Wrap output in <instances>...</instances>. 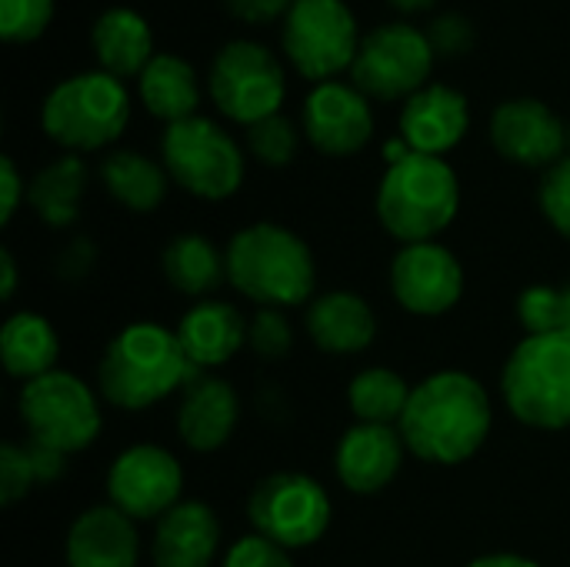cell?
<instances>
[{"label": "cell", "mask_w": 570, "mask_h": 567, "mask_svg": "<svg viewBox=\"0 0 570 567\" xmlns=\"http://www.w3.org/2000/svg\"><path fill=\"white\" fill-rule=\"evenodd\" d=\"M137 90H140L144 107L157 120H167V127L187 117H197L200 84H197L194 67L177 53H157L147 63V70L137 77Z\"/></svg>", "instance_id": "26"}, {"label": "cell", "mask_w": 570, "mask_h": 567, "mask_svg": "<svg viewBox=\"0 0 570 567\" xmlns=\"http://www.w3.org/2000/svg\"><path fill=\"white\" fill-rule=\"evenodd\" d=\"M184 468L160 444L124 448L107 471V498L130 521H160L184 498Z\"/></svg>", "instance_id": "13"}, {"label": "cell", "mask_w": 570, "mask_h": 567, "mask_svg": "<svg viewBox=\"0 0 570 567\" xmlns=\"http://www.w3.org/2000/svg\"><path fill=\"white\" fill-rule=\"evenodd\" d=\"M0 358H3L7 374L27 384L33 378L57 371L60 338L43 314L17 311L7 317V324L0 331Z\"/></svg>", "instance_id": "25"}, {"label": "cell", "mask_w": 570, "mask_h": 567, "mask_svg": "<svg viewBox=\"0 0 570 567\" xmlns=\"http://www.w3.org/2000/svg\"><path fill=\"white\" fill-rule=\"evenodd\" d=\"M491 428V398L484 384L468 371H438L414 384L397 424L407 454L438 468L471 461L488 444Z\"/></svg>", "instance_id": "1"}, {"label": "cell", "mask_w": 570, "mask_h": 567, "mask_svg": "<svg viewBox=\"0 0 570 567\" xmlns=\"http://www.w3.org/2000/svg\"><path fill=\"white\" fill-rule=\"evenodd\" d=\"M434 57L424 30L411 23H384L361 40L351 77L354 87L374 100H407L428 87Z\"/></svg>", "instance_id": "12"}, {"label": "cell", "mask_w": 570, "mask_h": 567, "mask_svg": "<svg viewBox=\"0 0 570 567\" xmlns=\"http://www.w3.org/2000/svg\"><path fill=\"white\" fill-rule=\"evenodd\" d=\"M304 134L327 157H351L374 137L371 97L344 80L317 84L304 100Z\"/></svg>", "instance_id": "16"}, {"label": "cell", "mask_w": 570, "mask_h": 567, "mask_svg": "<svg viewBox=\"0 0 570 567\" xmlns=\"http://www.w3.org/2000/svg\"><path fill=\"white\" fill-rule=\"evenodd\" d=\"M518 321L528 334H558V287L531 284L518 297Z\"/></svg>", "instance_id": "36"}, {"label": "cell", "mask_w": 570, "mask_h": 567, "mask_svg": "<svg viewBox=\"0 0 570 567\" xmlns=\"http://www.w3.org/2000/svg\"><path fill=\"white\" fill-rule=\"evenodd\" d=\"M83 190H87V164L80 160V154H63L33 174L27 187V201L47 227L60 231L77 224Z\"/></svg>", "instance_id": "28"}, {"label": "cell", "mask_w": 570, "mask_h": 567, "mask_svg": "<svg viewBox=\"0 0 570 567\" xmlns=\"http://www.w3.org/2000/svg\"><path fill=\"white\" fill-rule=\"evenodd\" d=\"M558 331L570 334V281L558 287Z\"/></svg>", "instance_id": "45"}, {"label": "cell", "mask_w": 570, "mask_h": 567, "mask_svg": "<svg viewBox=\"0 0 570 567\" xmlns=\"http://www.w3.org/2000/svg\"><path fill=\"white\" fill-rule=\"evenodd\" d=\"M224 567H294V561H291L287 548H281L261 535H247L227 548Z\"/></svg>", "instance_id": "37"}, {"label": "cell", "mask_w": 570, "mask_h": 567, "mask_svg": "<svg viewBox=\"0 0 570 567\" xmlns=\"http://www.w3.org/2000/svg\"><path fill=\"white\" fill-rule=\"evenodd\" d=\"M100 180L120 207L137 211V214H150L164 204L170 174L164 164L150 160L147 154L114 150L100 160Z\"/></svg>", "instance_id": "29"}, {"label": "cell", "mask_w": 570, "mask_h": 567, "mask_svg": "<svg viewBox=\"0 0 570 567\" xmlns=\"http://www.w3.org/2000/svg\"><path fill=\"white\" fill-rule=\"evenodd\" d=\"M297 0H227V10L244 23H271L291 13Z\"/></svg>", "instance_id": "40"}, {"label": "cell", "mask_w": 570, "mask_h": 567, "mask_svg": "<svg viewBox=\"0 0 570 567\" xmlns=\"http://www.w3.org/2000/svg\"><path fill=\"white\" fill-rule=\"evenodd\" d=\"M284 53L287 60L317 84L337 80L354 67L361 50V33L354 10L344 0H297L284 17Z\"/></svg>", "instance_id": "11"}, {"label": "cell", "mask_w": 570, "mask_h": 567, "mask_svg": "<svg viewBox=\"0 0 570 567\" xmlns=\"http://www.w3.org/2000/svg\"><path fill=\"white\" fill-rule=\"evenodd\" d=\"M304 328L331 358H351L374 344L377 338V317L374 307L357 291H324L307 304Z\"/></svg>", "instance_id": "22"}, {"label": "cell", "mask_w": 570, "mask_h": 567, "mask_svg": "<svg viewBox=\"0 0 570 567\" xmlns=\"http://www.w3.org/2000/svg\"><path fill=\"white\" fill-rule=\"evenodd\" d=\"M227 281L257 307H301L317 294V264L301 234L281 224H250L227 244Z\"/></svg>", "instance_id": "3"}, {"label": "cell", "mask_w": 570, "mask_h": 567, "mask_svg": "<svg viewBox=\"0 0 570 567\" xmlns=\"http://www.w3.org/2000/svg\"><path fill=\"white\" fill-rule=\"evenodd\" d=\"M90 43L104 74L124 80L140 77L154 53V30L134 7H110L94 20Z\"/></svg>", "instance_id": "24"}, {"label": "cell", "mask_w": 570, "mask_h": 567, "mask_svg": "<svg viewBox=\"0 0 570 567\" xmlns=\"http://www.w3.org/2000/svg\"><path fill=\"white\" fill-rule=\"evenodd\" d=\"M468 567H541L538 561L524 558V555H511V551H494V555H481Z\"/></svg>", "instance_id": "43"}, {"label": "cell", "mask_w": 570, "mask_h": 567, "mask_svg": "<svg viewBox=\"0 0 570 567\" xmlns=\"http://www.w3.org/2000/svg\"><path fill=\"white\" fill-rule=\"evenodd\" d=\"M0 274H3L0 297H3V301H10V297H13V291H17V261H13V254H10L7 247L0 251Z\"/></svg>", "instance_id": "44"}, {"label": "cell", "mask_w": 570, "mask_h": 567, "mask_svg": "<svg viewBox=\"0 0 570 567\" xmlns=\"http://www.w3.org/2000/svg\"><path fill=\"white\" fill-rule=\"evenodd\" d=\"M247 518L254 535L301 551L317 545L331 528V498L311 475L277 471L254 485L247 498Z\"/></svg>", "instance_id": "9"}, {"label": "cell", "mask_w": 570, "mask_h": 567, "mask_svg": "<svg viewBox=\"0 0 570 567\" xmlns=\"http://www.w3.org/2000/svg\"><path fill=\"white\" fill-rule=\"evenodd\" d=\"M511 414L534 431L570 428V334H528L501 371Z\"/></svg>", "instance_id": "5"}, {"label": "cell", "mask_w": 570, "mask_h": 567, "mask_svg": "<svg viewBox=\"0 0 570 567\" xmlns=\"http://www.w3.org/2000/svg\"><path fill=\"white\" fill-rule=\"evenodd\" d=\"M411 384L391 368H364L347 384V404L364 424H401Z\"/></svg>", "instance_id": "30"}, {"label": "cell", "mask_w": 570, "mask_h": 567, "mask_svg": "<svg viewBox=\"0 0 570 567\" xmlns=\"http://www.w3.org/2000/svg\"><path fill=\"white\" fill-rule=\"evenodd\" d=\"M177 338L197 371H214L247 344V321L234 304L207 297L184 311Z\"/></svg>", "instance_id": "23"}, {"label": "cell", "mask_w": 570, "mask_h": 567, "mask_svg": "<svg viewBox=\"0 0 570 567\" xmlns=\"http://www.w3.org/2000/svg\"><path fill=\"white\" fill-rule=\"evenodd\" d=\"M217 110L244 127L281 114L287 77L281 60L257 40H230L217 50L207 74Z\"/></svg>", "instance_id": "10"}, {"label": "cell", "mask_w": 570, "mask_h": 567, "mask_svg": "<svg viewBox=\"0 0 570 567\" xmlns=\"http://www.w3.org/2000/svg\"><path fill=\"white\" fill-rule=\"evenodd\" d=\"M407 444L394 424H364L357 421L347 428L334 451L337 481L354 495H377L384 491L404 465Z\"/></svg>", "instance_id": "17"}, {"label": "cell", "mask_w": 570, "mask_h": 567, "mask_svg": "<svg viewBox=\"0 0 570 567\" xmlns=\"http://www.w3.org/2000/svg\"><path fill=\"white\" fill-rule=\"evenodd\" d=\"M538 201H541V211H544L548 224L564 241H570V154L564 160H558L554 167L544 170Z\"/></svg>", "instance_id": "35"}, {"label": "cell", "mask_w": 570, "mask_h": 567, "mask_svg": "<svg viewBox=\"0 0 570 567\" xmlns=\"http://www.w3.org/2000/svg\"><path fill=\"white\" fill-rule=\"evenodd\" d=\"M160 157L170 180L200 201H227L244 184L240 144L200 114L164 130Z\"/></svg>", "instance_id": "8"}, {"label": "cell", "mask_w": 570, "mask_h": 567, "mask_svg": "<svg viewBox=\"0 0 570 567\" xmlns=\"http://www.w3.org/2000/svg\"><path fill=\"white\" fill-rule=\"evenodd\" d=\"M197 374L177 331L154 321L127 324L110 338L97 368V391L117 411H147L184 391Z\"/></svg>", "instance_id": "2"}, {"label": "cell", "mask_w": 570, "mask_h": 567, "mask_svg": "<svg viewBox=\"0 0 570 567\" xmlns=\"http://www.w3.org/2000/svg\"><path fill=\"white\" fill-rule=\"evenodd\" d=\"M94 261H97L94 241H90V237H73V241L63 247V254L57 257V274H60L63 281H80V277L90 274Z\"/></svg>", "instance_id": "39"}, {"label": "cell", "mask_w": 570, "mask_h": 567, "mask_svg": "<svg viewBox=\"0 0 570 567\" xmlns=\"http://www.w3.org/2000/svg\"><path fill=\"white\" fill-rule=\"evenodd\" d=\"M428 40L441 57H461L474 47V23L464 13H441L428 27Z\"/></svg>", "instance_id": "38"}, {"label": "cell", "mask_w": 570, "mask_h": 567, "mask_svg": "<svg viewBox=\"0 0 570 567\" xmlns=\"http://www.w3.org/2000/svg\"><path fill=\"white\" fill-rule=\"evenodd\" d=\"M461 211V180L444 157L407 154L391 164L377 187V217L401 244L434 241Z\"/></svg>", "instance_id": "4"}, {"label": "cell", "mask_w": 570, "mask_h": 567, "mask_svg": "<svg viewBox=\"0 0 570 567\" xmlns=\"http://www.w3.org/2000/svg\"><path fill=\"white\" fill-rule=\"evenodd\" d=\"M568 147H570V124H568Z\"/></svg>", "instance_id": "47"}, {"label": "cell", "mask_w": 570, "mask_h": 567, "mask_svg": "<svg viewBox=\"0 0 570 567\" xmlns=\"http://www.w3.org/2000/svg\"><path fill=\"white\" fill-rule=\"evenodd\" d=\"M491 144L518 167H554L568 157V124L544 100L514 97L491 114Z\"/></svg>", "instance_id": "15"}, {"label": "cell", "mask_w": 570, "mask_h": 567, "mask_svg": "<svg viewBox=\"0 0 570 567\" xmlns=\"http://www.w3.org/2000/svg\"><path fill=\"white\" fill-rule=\"evenodd\" d=\"M220 551V521L204 501H180L170 508L150 538L154 567H210Z\"/></svg>", "instance_id": "21"}, {"label": "cell", "mask_w": 570, "mask_h": 567, "mask_svg": "<svg viewBox=\"0 0 570 567\" xmlns=\"http://www.w3.org/2000/svg\"><path fill=\"white\" fill-rule=\"evenodd\" d=\"M391 294L417 317H441L464 297V267L438 241L404 244L391 261Z\"/></svg>", "instance_id": "14"}, {"label": "cell", "mask_w": 570, "mask_h": 567, "mask_svg": "<svg viewBox=\"0 0 570 567\" xmlns=\"http://www.w3.org/2000/svg\"><path fill=\"white\" fill-rule=\"evenodd\" d=\"M391 7H397V10H404V13H417V10L434 7V0H391Z\"/></svg>", "instance_id": "46"}, {"label": "cell", "mask_w": 570, "mask_h": 567, "mask_svg": "<svg viewBox=\"0 0 570 567\" xmlns=\"http://www.w3.org/2000/svg\"><path fill=\"white\" fill-rule=\"evenodd\" d=\"M127 120H130V94L124 80L104 70L60 80L40 107L43 134L70 154L100 150L114 144L124 134Z\"/></svg>", "instance_id": "6"}, {"label": "cell", "mask_w": 570, "mask_h": 567, "mask_svg": "<svg viewBox=\"0 0 570 567\" xmlns=\"http://www.w3.org/2000/svg\"><path fill=\"white\" fill-rule=\"evenodd\" d=\"M23 180H20V170L10 157H0V224H10L20 201H23Z\"/></svg>", "instance_id": "41"}, {"label": "cell", "mask_w": 570, "mask_h": 567, "mask_svg": "<svg viewBox=\"0 0 570 567\" xmlns=\"http://www.w3.org/2000/svg\"><path fill=\"white\" fill-rule=\"evenodd\" d=\"M160 267L174 291L197 301H207L227 281V254H220L210 237L194 231L167 241L160 254Z\"/></svg>", "instance_id": "27"}, {"label": "cell", "mask_w": 570, "mask_h": 567, "mask_svg": "<svg viewBox=\"0 0 570 567\" xmlns=\"http://www.w3.org/2000/svg\"><path fill=\"white\" fill-rule=\"evenodd\" d=\"M53 20V0H0V33L7 43H33Z\"/></svg>", "instance_id": "32"}, {"label": "cell", "mask_w": 570, "mask_h": 567, "mask_svg": "<svg viewBox=\"0 0 570 567\" xmlns=\"http://www.w3.org/2000/svg\"><path fill=\"white\" fill-rule=\"evenodd\" d=\"M33 488H37V471H33V461H30L27 444L7 441L0 448V505L3 508H13Z\"/></svg>", "instance_id": "34"}, {"label": "cell", "mask_w": 570, "mask_h": 567, "mask_svg": "<svg viewBox=\"0 0 570 567\" xmlns=\"http://www.w3.org/2000/svg\"><path fill=\"white\" fill-rule=\"evenodd\" d=\"M468 127H471L468 97L448 84H428L424 90L404 100L401 137L414 154L444 157L464 140Z\"/></svg>", "instance_id": "19"}, {"label": "cell", "mask_w": 570, "mask_h": 567, "mask_svg": "<svg viewBox=\"0 0 570 567\" xmlns=\"http://www.w3.org/2000/svg\"><path fill=\"white\" fill-rule=\"evenodd\" d=\"M247 344L264 361H284L294 348V328L287 314L277 307H261L247 321Z\"/></svg>", "instance_id": "33"}, {"label": "cell", "mask_w": 570, "mask_h": 567, "mask_svg": "<svg viewBox=\"0 0 570 567\" xmlns=\"http://www.w3.org/2000/svg\"><path fill=\"white\" fill-rule=\"evenodd\" d=\"M27 441L53 448L60 454L87 451L104 424L100 398L70 371H50L20 388L17 401Z\"/></svg>", "instance_id": "7"}, {"label": "cell", "mask_w": 570, "mask_h": 567, "mask_svg": "<svg viewBox=\"0 0 570 567\" xmlns=\"http://www.w3.org/2000/svg\"><path fill=\"white\" fill-rule=\"evenodd\" d=\"M247 147H250V154L261 164H267V167H287L297 157L301 137H297V127L284 114H274V117L257 120V124L247 127Z\"/></svg>", "instance_id": "31"}, {"label": "cell", "mask_w": 570, "mask_h": 567, "mask_svg": "<svg viewBox=\"0 0 570 567\" xmlns=\"http://www.w3.org/2000/svg\"><path fill=\"white\" fill-rule=\"evenodd\" d=\"M240 421V398L237 391L214 374L197 371L187 388L180 391L177 401V438L197 451V454H210L220 451Z\"/></svg>", "instance_id": "18"}, {"label": "cell", "mask_w": 570, "mask_h": 567, "mask_svg": "<svg viewBox=\"0 0 570 567\" xmlns=\"http://www.w3.org/2000/svg\"><path fill=\"white\" fill-rule=\"evenodd\" d=\"M27 451H30V461H33V471H37V485H53L63 478L67 471V454L53 451V448H43V444H33L27 441Z\"/></svg>", "instance_id": "42"}, {"label": "cell", "mask_w": 570, "mask_h": 567, "mask_svg": "<svg viewBox=\"0 0 570 567\" xmlns=\"http://www.w3.org/2000/svg\"><path fill=\"white\" fill-rule=\"evenodd\" d=\"M67 567H137L140 535L137 521L117 511L110 501L87 508L73 518L63 545Z\"/></svg>", "instance_id": "20"}]
</instances>
